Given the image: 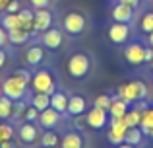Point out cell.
<instances>
[{
  "mask_svg": "<svg viewBox=\"0 0 153 148\" xmlns=\"http://www.w3.org/2000/svg\"><path fill=\"white\" fill-rule=\"evenodd\" d=\"M89 66H91V62H89V57H87V55L76 53V55H72V57L68 59L66 68H68V74H70L72 78L79 80V78H83V76L89 72Z\"/></svg>",
  "mask_w": 153,
  "mask_h": 148,
  "instance_id": "cell-1",
  "label": "cell"
},
{
  "mask_svg": "<svg viewBox=\"0 0 153 148\" xmlns=\"http://www.w3.org/2000/svg\"><path fill=\"white\" fill-rule=\"evenodd\" d=\"M31 88L35 92H41V94H54L56 92V84H54V78L49 70H37L31 78Z\"/></svg>",
  "mask_w": 153,
  "mask_h": 148,
  "instance_id": "cell-2",
  "label": "cell"
},
{
  "mask_svg": "<svg viewBox=\"0 0 153 148\" xmlns=\"http://www.w3.org/2000/svg\"><path fill=\"white\" fill-rule=\"evenodd\" d=\"M126 131H128V125L124 121V117H111L108 119V142L114 146L122 144L126 140Z\"/></svg>",
  "mask_w": 153,
  "mask_h": 148,
  "instance_id": "cell-3",
  "label": "cell"
},
{
  "mask_svg": "<svg viewBox=\"0 0 153 148\" xmlns=\"http://www.w3.org/2000/svg\"><path fill=\"white\" fill-rule=\"evenodd\" d=\"M25 92H27V86L23 82H19L14 74L8 76V78L2 82V94L8 95L10 99H14V101L23 99V98H25Z\"/></svg>",
  "mask_w": 153,
  "mask_h": 148,
  "instance_id": "cell-4",
  "label": "cell"
},
{
  "mask_svg": "<svg viewBox=\"0 0 153 148\" xmlns=\"http://www.w3.org/2000/svg\"><path fill=\"white\" fill-rule=\"evenodd\" d=\"M18 137L23 144H35L37 140H41V133H39V127L31 121H23L18 127Z\"/></svg>",
  "mask_w": 153,
  "mask_h": 148,
  "instance_id": "cell-5",
  "label": "cell"
},
{
  "mask_svg": "<svg viewBox=\"0 0 153 148\" xmlns=\"http://www.w3.org/2000/svg\"><path fill=\"white\" fill-rule=\"evenodd\" d=\"M62 26L70 35H79L83 29H85V18H83L79 12H70V14L64 16Z\"/></svg>",
  "mask_w": 153,
  "mask_h": 148,
  "instance_id": "cell-6",
  "label": "cell"
},
{
  "mask_svg": "<svg viewBox=\"0 0 153 148\" xmlns=\"http://www.w3.org/2000/svg\"><path fill=\"white\" fill-rule=\"evenodd\" d=\"M85 123H87V127H91V129H95V131L103 129L105 125H108V111L101 109V107H93V109H89V113H87Z\"/></svg>",
  "mask_w": 153,
  "mask_h": 148,
  "instance_id": "cell-7",
  "label": "cell"
},
{
  "mask_svg": "<svg viewBox=\"0 0 153 148\" xmlns=\"http://www.w3.org/2000/svg\"><path fill=\"white\" fill-rule=\"evenodd\" d=\"M51 26H52V14L47 8H39V10L33 12V33L35 31L43 33V31H47Z\"/></svg>",
  "mask_w": 153,
  "mask_h": 148,
  "instance_id": "cell-8",
  "label": "cell"
},
{
  "mask_svg": "<svg viewBox=\"0 0 153 148\" xmlns=\"http://www.w3.org/2000/svg\"><path fill=\"white\" fill-rule=\"evenodd\" d=\"M124 57H126V61L130 62V65L140 66V65L146 62V47H142L140 43H132V45L126 47Z\"/></svg>",
  "mask_w": 153,
  "mask_h": 148,
  "instance_id": "cell-9",
  "label": "cell"
},
{
  "mask_svg": "<svg viewBox=\"0 0 153 148\" xmlns=\"http://www.w3.org/2000/svg\"><path fill=\"white\" fill-rule=\"evenodd\" d=\"M128 35H130V27H128V23L114 22L111 27H108V37H111V41L116 43V45L124 43L128 39Z\"/></svg>",
  "mask_w": 153,
  "mask_h": 148,
  "instance_id": "cell-10",
  "label": "cell"
},
{
  "mask_svg": "<svg viewBox=\"0 0 153 148\" xmlns=\"http://www.w3.org/2000/svg\"><path fill=\"white\" fill-rule=\"evenodd\" d=\"M60 115L62 113H58L56 109H52V107H47L45 111H41L39 113V119H37V123L43 127V129H54L56 125L60 123Z\"/></svg>",
  "mask_w": 153,
  "mask_h": 148,
  "instance_id": "cell-11",
  "label": "cell"
},
{
  "mask_svg": "<svg viewBox=\"0 0 153 148\" xmlns=\"http://www.w3.org/2000/svg\"><path fill=\"white\" fill-rule=\"evenodd\" d=\"M41 43L47 47V49H58L60 45H62V33H60L58 29H52L49 27L47 31H43V37H41Z\"/></svg>",
  "mask_w": 153,
  "mask_h": 148,
  "instance_id": "cell-12",
  "label": "cell"
},
{
  "mask_svg": "<svg viewBox=\"0 0 153 148\" xmlns=\"http://www.w3.org/2000/svg\"><path fill=\"white\" fill-rule=\"evenodd\" d=\"M87 109V101L83 95H70V99H68V113L74 115V117H79L82 113H85Z\"/></svg>",
  "mask_w": 153,
  "mask_h": 148,
  "instance_id": "cell-13",
  "label": "cell"
},
{
  "mask_svg": "<svg viewBox=\"0 0 153 148\" xmlns=\"http://www.w3.org/2000/svg\"><path fill=\"white\" fill-rule=\"evenodd\" d=\"M43 59H45V51H43V47H39V45H31L29 49L25 51V62L29 66L41 65Z\"/></svg>",
  "mask_w": 153,
  "mask_h": 148,
  "instance_id": "cell-14",
  "label": "cell"
},
{
  "mask_svg": "<svg viewBox=\"0 0 153 148\" xmlns=\"http://www.w3.org/2000/svg\"><path fill=\"white\" fill-rule=\"evenodd\" d=\"M132 8L130 6H126V4H122V2H118L114 8H112V20L114 22H122V23H128L132 20Z\"/></svg>",
  "mask_w": 153,
  "mask_h": 148,
  "instance_id": "cell-15",
  "label": "cell"
},
{
  "mask_svg": "<svg viewBox=\"0 0 153 148\" xmlns=\"http://www.w3.org/2000/svg\"><path fill=\"white\" fill-rule=\"evenodd\" d=\"M68 99L70 98L64 92H54V94H51V107L58 113H68Z\"/></svg>",
  "mask_w": 153,
  "mask_h": 148,
  "instance_id": "cell-16",
  "label": "cell"
},
{
  "mask_svg": "<svg viewBox=\"0 0 153 148\" xmlns=\"http://www.w3.org/2000/svg\"><path fill=\"white\" fill-rule=\"evenodd\" d=\"M60 148H83V138L79 133H66L60 138Z\"/></svg>",
  "mask_w": 153,
  "mask_h": 148,
  "instance_id": "cell-17",
  "label": "cell"
},
{
  "mask_svg": "<svg viewBox=\"0 0 153 148\" xmlns=\"http://www.w3.org/2000/svg\"><path fill=\"white\" fill-rule=\"evenodd\" d=\"M29 37H31V31L23 29V27H16V29L8 31V41L12 45H23V43H27Z\"/></svg>",
  "mask_w": 153,
  "mask_h": 148,
  "instance_id": "cell-18",
  "label": "cell"
},
{
  "mask_svg": "<svg viewBox=\"0 0 153 148\" xmlns=\"http://www.w3.org/2000/svg\"><path fill=\"white\" fill-rule=\"evenodd\" d=\"M128 113V103L124 101V99L118 98V94L112 98V103L111 107H108V115L111 117H124V115Z\"/></svg>",
  "mask_w": 153,
  "mask_h": 148,
  "instance_id": "cell-19",
  "label": "cell"
},
{
  "mask_svg": "<svg viewBox=\"0 0 153 148\" xmlns=\"http://www.w3.org/2000/svg\"><path fill=\"white\" fill-rule=\"evenodd\" d=\"M12 115H14V99L2 94V98H0V121H8Z\"/></svg>",
  "mask_w": 153,
  "mask_h": 148,
  "instance_id": "cell-20",
  "label": "cell"
},
{
  "mask_svg": "<svg viewBox=\"0 0 153 148\" xmlns=\"http://www.w3.org/2000/svg\"><path fill=\"white\" fill-rule=\"evenodd\" d=\"M31 105L39 111H45L47 107H51V95L49 94H41V92H35L31 95Z\"/></svg>",
  "mask_w": 153,
  "mask_h": 148,
  "instance_id": "cell-21",
  "label": "cell"
},
{
  "mask_svg": "<svg viewBox=\"0 0 153 148\" xmlns=\"http://www.w3.org/2000/svg\"><path fill=\"white\" fill-rule=\"evenodd\" d=\"M140 129L143 131V134H151V131H153V107H146V109L142 111Z\"/></svg>",
  "mask_w": 153,
  "mask_h": 148,
  "instance_id": "cell-22",
  "label": "cell"
},
{
  "mask_svg": "<svg viewBox=\"0 0 153 148\" xmlns=\"http://www.w3.org/2000/svg\"><path fill=\"white\" fill-rule=\"evenodd\" d=\"M58 144H60L58 133H54L52 129H47L45 133L41 134V146L43 148H56Z\"/></svg>",
  "mask_w": 153,
  "mask_h": 148,
  "instance_id": "cell-23",
  "label": "cell"
},
{
  "mask_svg": "<svg viewBox=\"0 0 153 148\" xmlns=\"http://www.w3.org/2000/svg\"><path fill=\"white\" fill-rule=\"evenodd\" d=\"M0 26L4 27L6 31H10V29H16V27H22L19 26V16H18V12H6V14L2 16V20H0Z\"/></svg>",
  "mask_w": 153,
  "mask_h": 148,
  "instance_id": "cell-24",
  "label": "cell"
},
{
  "mask_svg": "<svg viewBox=\"0 0 153 148\" xmlns=\"http://www.w3.org/2000/svg\"><path fill=\"white\" fill-rule=\"evenodd\" d=\"M142 140H143V131L140 127H130L126 131V140L124 142H128L132 146H138V144H142Z\"/></svg>",
  "mask_w": 153,
  "mask_h": 148,
  "instance_id": "cell-25",
  "label": "cell"
},
{
  "mask_svg": "<svg viewBox=\"0 0 153 148\" xmlns=\"http://www.w3.org/2000/svg\"><path fill=\"white\" fill-rule=\"evenodd\" d=\"M118 98L124 99V101L130 105V103H136L138 99H136V94H134V88H132V84H122V86L118 88Z\"/></svg>",
  "mask_w": 153,
  "mask_h": 148,
  "instance_id": "cell-26",
  "label": "cell"
},
{
  "mask_svg": "<svg viewBox=\"0 0 153 148\" xmlns=\"http://www.w3.org/2000/svg\"><path fill=\"white\" fill-rule=\"evenodd\" d=\"M18 16H19V26L33 33V12L31 10H19Z\"/></svg>",
  "mask_w": 153,
  "mask_h": 148,
  "instance_id": "cell-27",
  "label": "cell"
},
{
  "mask_svg": "<svg viewBox=\"0 0 153 148\" xmlns=\"http://www.w3.org/2000/svg\"><path fill=\"white\" fill-rule=\"evenodd\" d=\"M124 121H126V125H128V129L130 127H140V123H142V111L136 107V109H128V113L124 115Z\"/></svg>",
  "mask_w": 153,
  "mask_h": 148,
  "instance_id": "cell-28",
  "label": "cell"
},
{
  "mask_svg": "<svg viewBox=\"0 0 153 148\" xmlns=\"http://www.w3.org/2000/svg\"><path fill=\"white\" fill-rule=\"evenodd\" d=\"M132 88H134V94H136V99L138 101H142V99L147 98V86L146 82H142V80H132Z\"/></svg>",
  "mask_w": 153,
  "mask_h": 148,
  "instance_id": "cell-29",
  "label": "cell"
},
{
  "mask_svg": "<svg viewBox=\"0 0 153 148\" xmlns=\"http://www.w3.org/2000/svg\"><path fill=\"white\" fill-rule=\"evenodd\" d=\"M14 138V127L10 123H0V142Z\"/></svg>",
  "mask_w": 153,
  "mask_h": 148,
  "instance_id": "cell-30",
  "label": "cell"
},
{
  "mask_svg": "<svg viewBox=\"0 0 153 148\" xmlns=\"http://www.w3.org/2000/svg\"><path fill=\"white\" fill-rule=\"evenodd\" d=\"M140 27H142V31H146V33H151L153 31V12H147V14L143 16L142 22H140Z\"/></svg>",
  "mask_w": 153,
  "mask_h": 148,
  "instance_id": "cell-31",
  "label": "cell"
},
{
  "mask_svg": "<svg viewBox=\"0 0 153 148\" xmlns=\"http://www.w3.org/2000/svg\"><path fill=\"white\" fill-rule=\"evenodd\" d=\"M14 76L19 80V82H23L25 86H31V78H33V74L29 72V70H25V68H18L14 72Z\"/></svg>",
  "mask_w": 153,
  "mask_h": 148,
  "instance_id": "cell-32",
  "label": "cell"
},
{
  "mask_svg": "<svg viewBox=\"0 0 153 148\" xmlns=\"http://www.w3.org/2000/svg\"><path fill=\"white\" fill-rule=\"evenodd\" d=\"M111 103H112V98L107 95V94L97 95V99H95V107H101V109H107V111H108V107H111Z\"/></svg>",
  "mask_w": 153,
  "mask_h": 148,
  "instance_id": "cell-33",
  "label": "cell"
},
{
  "mask_svg": "<svg viewBox=\"0 0 153 148\" xmlns=\"http://www.w3.org/2000/svg\"><path fill=\"white\" fill-rule=\"evenodd\" d=\"M39 113H41V111L35 109L33 105H27L25 113H23V121H31V123H35V121L39 119Z\"/></svg>",
  "mask_w": 153,
  "mask_h": 148,
  "instance_id": "cell-34",
  "label": "cell"
},
{
  "mask_svg": "<svg viewBox=\"0 0 153 148\" xmlns=\"http://www.w3.org/2000/svg\"><path fill=\"white\" fill-rule=\"evenodd\" d=\"M25 109H27V103L23 101V99H18V101H14V115L12 117H22L23 119V113H25Z\"/></svg>",
  "mask_w": 153,
  "mask_h": 148,
  "instance_id": "cell-35",
  "label": "cell"
},
{
  "mask_svg": "<svg viewBox=\"0 0 153 148\" xmlns=\"http://www.w3.org/2000/svg\"><path fill=\"white\" fill-rule=\"evenodd\" d=\"M8 43H10V41H8V31L0 26V49H4Z\"/></svg>",
  "mask_w": 153,
  "mask_h": 148,
  "instance_id": "cell-36",
  "label": "cell"
},
{
  "mask_svg": "<svg viewBox=\"0 0 153 148\" xmlns=\"http://www.w3.org/2000/svg\"><path fill=\"white\" fill-rule=\"evenodd\" d=\"M4 12H12V14H14V12H19V0H10Z\"/></svg>",
  "mask_w": 153,
  "mask_h": 148,
  "instance_id": "cell-37",
  "label": "cell"
},
{
  "mask_svg": "<svg viewBox=\"0 0 153 148\" xmlns=\"http://www.w3.org/2000/svg\"><path fill=\"white\" fill-rule=\"evenodd\" d=\"M29 2H31V6H33L35 10H39V8H47L51 0H29Z\"/></svg>",
  "mask_w": 153,
  "mask_h": 148,
  "instance_id": "cell-38",
  "label": "cell"
},
{
  "mask_svg": "<svg viewBox=\"0 0 153 148\" xmlns=\"http://www.w3.org/2000/svg\"><path fill=\"white\" fill-rule=\"evenodd\" d=\"M120 2H122V4H126V6H130L132 10L140 6V0H120Z\"/></svg>",
  "mask_w": 153,
  "mask_h": 148,
  "instance_id": "cell-39",
  "label": "cell"
},
{
  "mask_svg": "<svg viewBox=\"0 0 153 148\" xmlns=\"http://www.w3.org/2000/svg\"><path fill=\"white\" fill-rule=\"evenodd\" d=\"M6 61H8V55H6V51H4V49H0V68H4Z\"/></svg>",
  "mask_w": 153,
  "mask_h": 148,
  "instance_id": "cell-40",
  "label": "cell"
},
{
  "mask_svg": "<svg viewBox=\"0 0 153 148\" xmlns=\"http://www.w3.org/2000/svg\"><path fill=\"white\" fill-rule=\"evenodd\" d=\"M0 148H16L14 138H12V140H4V142H0Z\"/></svg>",
  "mask_w": 153,
  "mask_h": 148,
  "instance_id": "cell-41",
  "label": "cell"
},
{
  "mask_svg": "<svg viewBox=\"0 0 153 148\" xmlns=\"http://www.w3.org/2000/svg\"><path fill=\"white\" fill-rule=\"evenodd\" d=\"M153 61V47L146 49V62H151Z\"/></svg>",
  "mask_w": 153,
  "mask_h": 148,
  "instance_id": "cell-42",
  "label": "cell"
},
{
  "mask_svg": "<svg viewBox=\"0 0 153 148\" xmlns=\"http://www.w3.org/2000/svg\"><path fill=\"white\" fill-rule=\"evenodd\" d=\"M83 125H87L85 119H76V127H78V129H83Z\"/></svg>",
  "mask_w": 153,
  "mask_h": 148,
  "instance_id": "cell-43",
  "label": "cell"
},
{
  "mask_svg": "<svg viewBox=\"0 0 153 148\" xmlns=\"http://www.w3.org/2000/svg\"><path fill=\"white\" fill-rule=\"evenodd\" d=\"M8 2H10V0H0V12H4V10H6Z\"/></svg>",
  "mask_w": 153,
  "mask_h": 148,
  "instance_id": "cell-44",
  "label": "cell"
},
{
  "mask_svg": "<svg viewBox=\"0 0 153 148\" xmlns=\"http://www.w3.org/2000/svg\"><path fill=\"white\" fill-rule=\"evenodd\" d=\"M116 148H136V146H132V144H128V142H122V144H118Z\"/></svg>",
  "mask_w": 153,
  "mask_h": 148,
  "instance_id": "cell-45",
  "label": "cell"
},
{
  "mask_svg": "<svg viewBox=\"0 0 153 148\" xmlns=\"http://www.w3.org/2000/svg\"><path fill=\"white\" fill-rule=\"evenodd\" d=\"M147 35H149V45L153 47V31H151V33H147Z\"/></svg>",
  "mask_w": 153,
  "mask_h": 148,
  "instance_id": "cell-46",
  "label": "cell"
},
{
  "mask_svg": "<svg viewBox=\"0 0 153 148\" xmlns=\"http://www.w3.org/2000/svg\"><path fill=\"white\" fill-rule=\"evenodd\" d=\"M0 98H2V84H0Z\"/></svg>",
  "mask_w": 153,
  "mask_h": 148,
  "instance_id": "cell-47",
  "label": "cell"
},
{
  "mask_svg": "<svg viewBox=\"0 0 153 148\" xmlns=\"http://www.w3.org/2000/svg\"><path fill=\"white\" fill-rule=\"evenodd\" d=\"M149 137H151V138H153V131H151V134H149Z\"/></svg>",
  "mask_w": 153,
  "mask_h": 148,
  "instance_id": "cell-48",
  "label": "cell"
},
{
  "mask_svg": "<svg viewBox=\"0 0 153 148\" xmlns=\"http://www.w3.org/2000/svg\"><path fill=\"white\" fill-rule=\"evenodd\" d=\"M151 68H153V61H151Z\"/></svg>",
  "mask_w": 153,
  "mask_h": 148,
  "instance_id": "cell-49",
  "label": "cell"
}]
</instances>
